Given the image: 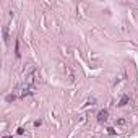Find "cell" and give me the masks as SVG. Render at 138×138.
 <instances>
[{
    "label": "cell",
    "instance_id": "cell-1",
    "mask_svg": "<svg viewBox=\"0 0 138 138\" xmlns=\"http://www.w3.org/2000/svg\"><path fill=\"white\" fill-rule=\"evenodd\" d=\"M107 119H109V112H107L106 109H104V110H101V112L98 114V120H99L101 124H103V122H106Z\"/></svg>",
    "mask_w": 138,
    "mask_h": 138
},
{
    "label": "cell",
    "instance_id": "cell-2",
    "mask_svg": "<svg viewBox=\"0 0 138 138\" xmlns=\"http://www.w3.org/2000/svg\"><path fill=\"white\" fill-rule=\"evenodd\" d=\"M3 41L8 42V28L7 26H3Z\"/></svg>",
    "mask_w": 138,
    "mask_h": 138
},
{
    "label": "cell",
    "instance_id": "cell-3",
    "mask_svg": "<svg viewBox=\"0 0 138 138\" xmlns=\"http://www.w3.org/2000/svg\"><path fill=\"white\" fill-rule=\"evenodd\" d=\"M127 103H128V96H124V98H122V99L119 101V106L122 107V106H125V104H127Z\"/></svg>",
    "mask_w": 138,
    "mask_h": 138
},
{
    "label": "cell",
    "instance_id": "cell-4",
    "mask_svg": "<svg viewBox=\"0 0 138 138\" xmlns=\"http://www.w3.org/2000/svg\"><path fill=\"white\" fill-rule=\"evenodd\" d=\"M115 125H125V119H119V120H115Z\"/></svg>",
    "mask_w": 138,
    "mask_h": 138
},
{
    "label": "cell",
    "instance_id": "cell-5",
    "mask_svg": "<svg viewBox=\"0 0 138 138\" xmlns=\"http://www.w3.org/2000/svg\"><path fill=\"white\" fill-rule=\"evenodd\" d=\"M107 133H109V135H115V130H114L112 127H109V128H107Z\"/></svg>",
    "mask_w": 138,
    "mask_h": 138
},
{
    "label": "cell",
    "instance_id": "cell-6",
    "mask_svg": "<svg viewBox=\"0 0 138 138\" xmlns=\"http://www.w3.org/2000/svg\"><path fill=\"white\" fill-rule=\"evenodd\" d=\"M13 99H15V96H13V94H10V96L7 98V101H13Z\"/></svg>",
    "mask_w": 138,
    "mask_h": 138
},
{
    "label": "cell",
    "instance_id": "cell-7",
    "mask_svg": "<svg viewBox=\"0 0 138 138\" xmlns=\"http://www.w3.org/2000/svg\"><path fill=\"white\" fill-rule=\"evenodd\" d=\"M41 124H42V120H36V122H34V125H36V127H39Z\"/></svg>",
    "mask_w": 138,
    "mask_h": 138
}]
</instances>
